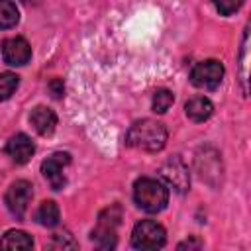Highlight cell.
Listing matches in <instances>:
<instances>
[{
  "label": "cell",
  "instance_id": "cell-20",
  "mask_svg": "<svg viewBox=\"0 0 251 251\" xmlns=\"http://www.w3.org/2000/svg\"><path fill=\"white\" fill-rule=\"evenodd\" d=\"M49 90L53 94V98H63L65 94V84H63V78H53L49 82Z\"/></svg>",
  "mask_w": 251,
  "mask_h": 251
},
{
  "label": "cell",
  "instance_id": "cell-14",
  "mask_svg": "<svg viewBox=\"0 0 251 251\" xmlns=\"http://www.w3.org/2000/svg\"><path fill=\"white\" fill-rule=\"evenodd\" d=\"M35 220L37 224L45 226V227H55L59 224V208L53 200H45L41 202V206L35 212Z\"/></svg>",
  "mask_w": 251,
  "mask_h": 251
},
{
  "label": "cell",
  "instance_id": "cell-12",
  "mask_svg": "<svg viewBox=\"0 0 251 251\" xmlns=\"http://www.w3.org/2000/svg\"><path fill=\"white\" fill-rule=\"evenodd\" d=\"M184 112L192 122H204L214 114V106H212V102L208 98L198 96V98H192V100L186 102Z\"/></svg>",
  "mask_w": 251,
  "mask_h": 251
},
{
  "label": "cell",
  "instance_id": "cell-22",
  "mask_svg": "<svg viewBox=\"0 0 251 251\" xmlns=\"http://www.w3.org/2000/svg\"><path fill=\"white\" fill-rule=\"evenodd\" d=\"M22 2H25V4H31V2H39V0H22Z\"/></svg>",
  "mask_w": 251,
  "mask_h": 251
},
{
  "label": "cell",
  "instance_id": "cell-5",
  "mask_svg": "<svg viewBox=\"0 0 251 251\" xmlns=\"http://www.w3.org/2000/svg\"><path fill=\"white\" fill-rule=\"evenodd\" d=\"M222 78H224V65L216 59H208V61L198 63L190 73L192 84L198 88H204V90L218 88Z\"/></svg>",
  "mask_w": 251,
  "mask_h": 251
},
{
  "label": "cell",
  "instance_id": "cell-15",
  "mask_svg": "<svg viewBox=\"0 0 251 251\" xmlns=\"http://www.w3.org/2000/svg\"><path fill=\"white\" fill-rule=\"evenodd\" d=\"M20 20L18 8L12 0H0V29H8L16 25Z\"/></svg>",
  "mask_w": 251,
  "mask_h": 251
},
{
  "label": "cell",
  "instance_id": "cell-10",
  "mask_svg": "<svg viewBox=\"0 0 251 251\" xmlns=\"http://www.w3.org/2000/svg\"><path fill=\"white\" fill-rule=\"evenodd\" d=\"M6 153L12 157L14 163L24 165L31 159V155L35 153V145L33 141L25 135V133H16L14 137H10V141L6 143Z\"/></svg>",
  "mask_w": 251,
  "mask_h": 251
},
{
  "label": "cell",
  "instance_id": "cell-3",
  "mask_svg": "<svg viewBox=\"0 0 251 251\" xmlns=\"http://www.w3.org/2000/svg\"><path fill=\"white\" fill-rule=\"evenodd\" d=\"M122 220V208L118 204L106 208L100 212L98 216V224L92 229V241L100 247V249H114L116 247V229L120 226Z\"/></svg>",
  "mask_w": 251,
  "mask_h": 251
},
{
  "label": "cell",
  "instance_id": "cell-9",
  "mask_svg": "<svg viewBox=\"0 0 251 251\" xmlns=\"http://www.w3.org/2000/svg\"><path fill=\"white\" fill-rule=\"evenodd\" d=\"M2 57L8 65L22 67L31 59V47L24 37H8L2 41Z\"/></svg>",
  "mask_w": 251,
  "mask_h": 251
},
{
  "label": "cell",
  "instance_id": "cell-8",
  "mask_svg": "<svg viewBox=\"0 0 251 251\" xmlns=\"http://www.w3.org/2000/svg\"><path fill=\"white\" fill-rule=\"evenodd\" d=\"M161 176L176 190V192H186L188 186H190V176H188V169L186 165L178 159V157H173L169 159L163 167H161Z\"/></svg>",
  "mask_w": 251,
  "mask_h": 251
},
{
  "label": "cell",
  "instance_id": "cell-18",
  "mask_svg": "<svg viewBox=\"0 0 251 251\" xmlns=\"http://www.w3.org/2000/svg\"><path fill=\"white\" fill-rule=\"evenodd\" d=\"M214 6L220 10L222 16H231L233 12H237L243 4V0H212Z\"/></svg>",
  "mask_w": 251,
  "mask_h": 251
},
{
  "label": "cell",
  "instance_id": "cell-7",
  "mask_svg": "<svg viewBox=\"0 0 251 251\" xmlns=\"http://www.w3.org/2000/svg\"><path fill=\"white\" fill-rule=\"evenodd\" d=\"M71 163V155L69 153H53L51 157H47L41 163V173L43 176L49 180L53 190H61L67 182L65 178V167Z\"/></svg>",
  "mask_w": 251,
  "mask_h": 251
},
{
  "label": "cell",
  "instance_id": "cell-17",
  "mask_svg": "<svg viewBox=\"0 0 251 251\" xmlns=\"http://www.w3.org/2000/svg\"><path fill=\"white\" fill-rule=\"evenodd\" d=\"M173 102H175L173 92L167 90V88H161V90H157L155 96H153V110L159 112V114H163V112H167V110L173 106Z\"/></svg>",
  "mask_w": 251,
  "mask_h": 251
},
{
  "label": "cell",
  "instance_id": "cell-6",
  "mask_svg": "<svg viewBox=\"0 0 251 251\" xmlns=\"http://www.w3.org/2000/svg\"><path fill=\"white\" fill-rule=\"evenodd\" d=\"M31 196H33V186L27 180H16L6 192V206L18 220H22L29 208Z\"/></svg>",
  "mask_w": 251,
  "mask_h": 251
},
{
  "label": "cell",
  "instance_id": "cell-2",
  "mask_svg": "<svg viewBox=\"0 0 251 251\" xmlns=\"http://www.w3.org/2000/svg\"><path fill=\"white\" fill-rule=\"evenodd\" d=\"M133 198L141 210H145L149 214H157V212L165 210V206L169 202V190L165 188V184L161 180L143 176V178L135 180V184H133Z\"/></svg>",
  "mask_w": 251,
  "mask_h": 251
},
{
  "label": "cell",
  "instance_id": "cell-11",
  "mask_svg": "<svg viewBox=\"0 0 251 251\" xmlns=\"http://www.w3.org/2000/svg\"><path fill=\"white\" fill-rule=\"evenodd\" d=\"M29 122L33 126V129L39 133V135H51L55 131V126H57V116L51 108H45V106H37L31 110L29 114Z\"/></svg>",
  "mask_w": 251,
  "mask_h": 251
},
{
  "label": "cell",
  "instance_id": "cell-21",
  "mask_svg": "<svg viewBox=\"0 0 251 251\" xmlns=\"http://www.w3.org/2000/svg\"><path fill=\"white\" fill-rule=\"evenodd\" d=\"M186 247H188V249H192V247H196V249H198V247H202V243H200V241H196V239H190V241L186 239V241L178 243V249H186Z\"/></svg>",
  "mask_w": 251,
  "mask_h": 251
},
{
  "label": "cell",
  "instance_id": "cell-16",
  "mask_svg": "<svg viewBox=\"0 0 251 251\" xmlns=\"http://www.w3.org/2000/svg\"><path fill=\"white\" fill-rule=\"evenodd\" d=\"M20 84V76L14 73H0V102L8 100Z\"/></svg>",
  "mask_w": 251,
  "mask_h": 251
},
{
  "label": "cell",
  "instance_id": "cell-13",
  "mask_svg": "<svg viewBox=\"0 0 251 251\" xmlns=\"http://www.w3.org/2000/svg\"><path fill=\"white\" fill-rule=\"evenodd\" d=\"M0 247L2 249H12V251H24V249H31L33 247V239L25 231L10 229L0 239Z\"/></svg>",
  "mask_w": 251,
  "mask_h": 251
},
{
  "label": "cell",
  "instance_id": "cell-19",
  "mask_svg": "<svg viewBox=\"0 0 251 251\" xmlns=\"http://www.w3.org/2000/svg\"><path fill=\"white\" fill-rule=\"evenodd\" d=\"M51 247L53 249H73V247H76V243L73 241V237L69 233H55Z\"/></svg>",
  "mask_w": 251,
  "mask_h": 251
},
{
  "label": "cell",
  "instance_id": "cell-1",
  "mask_svg": "<svg viewBox=\"0 0 251 251\" xmlns=\"http://www.w3.org/2000/svg\"><path fill=\"white\" fill-rule=\"evenodd\" d=\"M126 143L141 151H161L167 143V127L157 120H139L127 129Z\"/></svg>",
  "mask_w": 251,
  "mask_h": 251
},
{
  "label": "cell",
  "instance_id": "cell-4",
  "mask_svg": "<svg viewBox=\"0 0 251 251\" xmlns=\"http://www.w3.org/2000/svg\"><path fill=\"white\" fill-rule=\"evenodd\" d=\"M167 241L165 227L153 220H141L131 231V245L135 249H159Z\"/></svg>",
  "mask_w": 251,
  "mask_h": 251
}]
</instances>
